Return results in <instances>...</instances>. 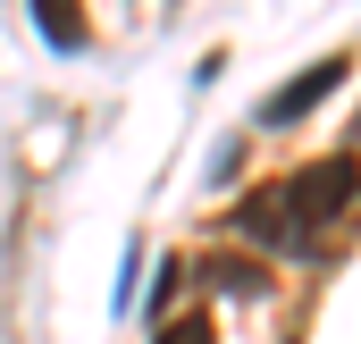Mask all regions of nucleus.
Wrapping results in <instances>:
<instances>
[{
    "mask_svg": "<svg viewBox=\"0 0 361 344\" xmlns=\"http://www.w3.org/2000/svg\"><path fill=\"white\" fill-rule=\"evenodd\" d=\"M353 193H361V160L353 152H328V160L294 168L286 185H269V193H244V202H235V227H244L252 244H269V252L319 260V235L353 210Z\"/></svg>",
    "mask_w": 361,
    "mask_h": 344,
    "instance_id": "obj_1",
    "label": "nucleus"
},
{
    "mask_svg": "<svg viewBox=\"0 0 361 344\" xmlns=\"http://www.w3.org/2000/svg\"><path fill=\"white\" fill-rule=\"evenodd\" d=\"M336 85H345V51H328V59L294 68V76H286V85L261 101V126H294V118H311V109H319V101H328Z\"/></svg>",
    "mask_w": 361,
    "mask_h": 344,
    "instance_id": "obj_2",
    "label": "nucleus"
},
{
    "mask_svg": "<svg viewBox=\"0 0 361 344\" xmlns=\"http://www.w3.org/2000/svg\"><path fill=\"white\" fill-rule=\"evenodd\" d=\"M34 8V25H42V42L51 51H85L92 25H85V0H25Z\"/></svg>",
    "mask_w": 361,
    "mask_h": 344,
    "instance_id": "obj_3",
    "label": "nucleus"
},
{
    "mask_svg": "<svg viewBox=\"0 0 361 344\" xmlns=\"http://www.w3.org/2000/svg\"><path fill=\"white\" fill-rule=\"evenodd\" d=\"M210 285H219V294H252L261 277H252V269H235V260H219V269H210Z\"/></svg>",
    "mask_w": 361,
    "mask_h": 344,
    "instance_id": "obj_4",
    "label": "nucleus"
},
{
    "mask_svg": "<svg viewBox=\"0 0 361 344\" xmlns=\"http://www.w3.org/2000/svg\"><path fill=\"white\" fill-rule=\"evenodd\" d=\"M160 344H210V319H177V328H169Z\"/></svg>",
    "mask_w": 361,
    "mask_h": 344,
    "instance_id": "obj_5",
    "label": "nucleus"
}]
</instances>
